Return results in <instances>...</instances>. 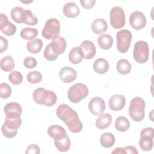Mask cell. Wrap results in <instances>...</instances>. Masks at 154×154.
<instances>
[{"mask_svg":"<svg viewBox=\"0 0 154 154\" xmlns=\"http://www.w3.org/2000/svg\"><path fill=\"white\" fill-rule=\"evenodd\" d=\"M57 117L67 126L69 130L73 133L81 131L83 125L79 119L77 112L65 103L60 104L57 108Z\"/></svg>","mask_w":154,"mask_h":154,"instance_id":"6da1fadb","label":"cell"},{"mask_svg":"<svg viewBox=\"0 0 154 154\" xmlns=\"http://www.w3.org/2000/svg\"><path fill=\"white\" fill-rule=\"evenodd\" d=\"M32 98L37 104L45 105L49 107L55 105L57 99L55 93L43 88H36L32 93Z\"/></svg>","mask_w":154,"mask_h":154,"instance_id":"7a4b0ae2","label":"cell"},{"mask_svg":"<svg viewBox=\"0 0 154 154\" xmlns=\"http://www.w3.org/2000/svg\"><path fill=\"white\" fill-rule=\"evenodd\" d=\"M145 106L144 100L140 97H135L131 100L128 113L134 121L140 122L143 120L145 116Z\"/></svg>","mask_w":154,"mask_h":154,"instance_id":"3957f363","label":"cell"},{"mask_svg":"<svg viewBox=\"0 0 154 154\" xmlns=\"http://www.w3.org/2000/svg\"><path fill=\"white\" fill-rule=\"evenodd\" d=\"M88 94V88L82 83H76L71 86L67 91L69 100L74 103H79Z\"/></svg>","mask_w":154,"mask_h":154,"instance_id":"277c9868","label":"cell"},{"mask_svg":"<svg viewBox=\"0 0 154 154\" xmlns=\"http://www.w3.org/2000/svg\"><path fill=\"white\" fill-rule=\"evenodd\" d=\"M149 46L146 42L139 40L135 43L134 46L133 57L137 63H145L149 60Z\"/></svg>","mask_w":154,"mask_h":154,"instance_id":"5b68a950","label":"cell"},{"mask_svg":"<svg viewBox=\"0 0 154 154\" xmlns=\"http://www.w3.org/2000/svg\"><path fill=\"white\" fill-rule=\"evenodd\" d=\"M60 32V23L55 18L48 19L42 31V36L46 40H53L59 36Z\"/></svg>","mask_w":154,"mask_h":154,"instance_id":"8992f818","label":"cell"},{"mask_svg":"<svg viewBox=\"0 0 154 154\" xmlns=\"http://www.w3.org/2000/svg\"><path fill=\"white\" fill-rule=\"evenodd\" d=\"M22 119H9L5 117V122L2 125L1 131L4 137L8 138L14 137L17 133L18 128L21 126Z\"/></svg>","mask_w":154,"mask_h":154,"instance_id":"52a82bcc","label":"cell"},{"mask_svg":"<svg viewBox=\"0 0 154 154\" xmlns=\"http://www.w3.org/2000/svg\"><path fill=\"white\" fill-rule=\"evenodd\" d=\"M109 22L111 25L116 29L123 28L126 22L124 10L119 6L113 7L109 12Z\"/></svg>","mask_w":154,"mask_h":154,"instance_id":"ba28073f","label":"cell"},{"mask_svg":"<svg viewBox=\"0 0 154 154\" xmlns=\"http://www.w3.org/2000/svg\"><path fill=\"white\" fill-rule=\"evenodd\" d=\"M117 48L121 53L126 52L131 45L132 35L130 31L128 29H122L119 31L116 34Z\"/></svg>","mask_w":154,"mask_h":154,"instance_id":"9c48e42d","label":"cell"},{"mask_svg":"<svg viewBox=\"0 0 154 154\" xmlns=\"http://www.w3.org/2000/svg\"><path fill=\"white\" fill-rule=\"evenodd\" d=\"M140 138L139 146L143 151L150 150L153 146L154 129L153 128H146L141 130L140 132Z\"/></svg>","mask_w":154,"mask_h":154,"instance_id":"30bf717a","label":"cell"},{"mask_svg":"<svg viewBox=\"0 0 154 154\" xmlns=\"http://www.w3.org/2000/svg\"><path fill=\"white\" fill-rule=\"evenodd\" d=\"M147 20L145 15L140 11H133L129 17L130 25L136 30H140L145 27Z\"/></svg>","mask_w":154,"mask_h":154,"instance_id":"8fae6325","label":"cell"},{"mask_svg":"<svg viewBox=\"0 0 154 154\" xmlns=\"http://www.w3.org/2000/svg\"><path fill=\"white\" fill-rule=\"evenodd\" d=\"M90 112L95 116H99L102 114L105 109V103L103 98L94 97L88 103Z\"/></svg>","mask_w":154,"mask_h":154,"instance_id":"7c38bea8","label":"cell"},{"mask_svg":"<svg viewBox=\"0 0 154 154\" xmlns=\"http://www.w3.org/2000/svg\"><path fill=\"white\" fill-rule=\"evenodd\" d=\"M5 117L9 119H18L20 117L22 112L21 105L17 102H11L7 103L4 108Z\"/></svg>","mask_w":154,"mask_h":154,"instance_id":"4fadbf2b","label":"cell"},{"mask_svg":"<svg viewBox=\"0 0 154 154\" xmlns=\"http://www.w3.org/2000/svg\"><path fill=\"white\" fill-rule=\"evenodd\" d=\"M0 29L6 35L11 36L16 32V26L13 23L10 22L6 14H0Z\"/></svg>","mask_w":154,"mask_h":154,"instance_id":"5bb4252c","label":"cell"},{"mask_svg":"<svg viewBox=\"0 0 154 154\" xmlns=\"http://www.w3.org/2000/svg\"><path fill=\"white\" fill-rule=\"evenodd\" d=\"M79 48L82 51L83 57L85 60L93 58L96 53V49L94 43L90 40L83 41L81 43Z\"/></svg>","mask_w":154,"mask_h":154,"instance_id":"9a60e30c","label":"cell"},{"mask_svg":"<svg viewBox=\"0 0 154 154\" xmlns=\"http://www.w3.org/2000/svg\"><path fill=\"white\" fill-rule=\"evenodd\" d=\"M126 103V99L123 95L114 94L111 96L108 100L109 108L112 111H119L123 109Z\"/></svg>","mask_w":154,"mask_h":154,"instance_id":"2e32d148","label":"cell"},{"mask_svg":"<svg viewBox=\"0 0 154 154\" xmlns=\"http://www.w3.org/2000/svg\"><path fill=\"white\" fill-rule=\"evenodd\" d=\"M59 76L64 83H70L75 81L77 77L75 70L70 67L65 66L61 68L59 72Z\"/></svg>","mask_w":154,"mask_h":154,"instance_id":"e0dca14e","label":"cell"},{"mask_svg":"<svg viewBox=\"0 0 154 154\" xmlns=\"http://www.w3.org/2000/svg\"><path fill=\"white\" fill-rule=\"evenodd\" d=\"M63 12L65 16L69 18H74L79 15L80 10L78 5L75 2H69L63 6Z\"/></svg>","mask_w":154,"mask_h":154,"instance_id":"ac0fdd59","label":"cell"},{"mask_svg":"<svg viewBox=\"0 0 154 154\" xmlns=\"http://www.w3.org/2000/svg\"><path fill=\"white\" fill-rule=\"evenodd\" d=\"M47 132L49 136L54 140L61 139L67 135L65 129L62 126L57 125L50 126L48 128Z\"/></svg>","mask_w":154,"mask_h":154,"instance_id":"d6986e66","label":"cell"},{"mask_svg":"<svg viewBox=\"0 0 154 154\" xmlns=\"http://www.w3.org/2000/svg\"><path fill=\"white\" fill-rule=\"evenodd\" d=\"M50 44L55 52L58 55L62 54L65 51L67 46L66 40L61 36H58L53 39Z\"/></svg>","mask_w":154,"mask_h":154,"instance_id":"ffe728a7","label":"cell"},{"mask_svg":"<svg viewBox=\"0 0 154 154\" xmlns=\"http://www.w3.org/2000/svg\"><path fill=\"white\" fill-rule=\"evenodd\" d=\"M91 28L93 32L96 34H100L105 32L108 29L106 21L102 18H98L93 20Z\"/></svg>","mask_w":154,"mask_h":154,"instance_id":"44dd1931","label":"cell"},{"mask_svg":"<svg viewBox=\"0 0 154 154\" xmlns=\"http://www.w3.org/2000/svg\"><path fill=\"white\" fill-rule=\"evenodd\" d=\"M93 67L95 72L99 74H104L109 70V63L106 59L99 58L94 61Z\"/></svg>","mask_w":154,"mask_h":154,"instance_id":"7402d4cb","label":"cell"},{"mask_svg":"<svg viewBox=\"0 0 154 154\" xmlns=\"http://www.w3.org/2000/svg\"><path fill=\"white\" fill-rule=\"evenodd\" d=\"M112 122V116L109 113L102 114L99 116L95 122L96 126L99 129L107 128Z\"/></svg>","mask_w":154,"mask_h":154,"instance_id":"603a6c76","label":"cell"},{"mask_svg":"<svg viewBox=\"0 0 154 154\" xmlns=\"http://www.w3.org/2000/svg\"><path fill=\"white\" fill-rule=\"evenodd\" d=\"M97 43L100 48L104 50L110 49L113 45V38L109 34H102L97 38Z\"/></svg>","mask_w":154,"mask_h":154,"instance_id":"cb8c5ba5","label":"cell"},{"mask_svg":"<svg viewBox=\"0 0 154 154\" xmlns=\"http://www.w3.org/2000/svg\"><path fill=\"white\" fill-rule=\"evenodd\" d=\"M43 46V42L40 38H34L26 43V49L29 53L36 54L40 52Z\"/></svg>","mask_w":154,"mask_h":154,"instance_id":"d4e9b609","label":"cell"},{"mask_svg":"<svg viewBox=\"0 0 154 154\" xmlns=\"http://www.w3.org/2000/svg\"><path fill=\"white\" fill-rule=\"evenodd\" d=\"M83 58V54L79 47H74L69 52V60L72 64H79L82 61Z\"/></svg>","mask_w":154,"mask_h":154,"instance_id":"484cf974","label":"cell"},{"mask_svg":"<svg viewBox=\"0 0 154 154\" xmlns=\"http://www.w3.org/2000/svg\"><path fill=\"white\" fill-rule=\"evenodd\" d=\"M54 143L56 148L61 152L68 151L71 145L70 140L67 135L61 139L54 140Z\"/></svg>","mask_w":154,"mask_h":154,"instance_id":"4316f807","label":"cell"},{"mask_svg":"<svg viewBox=\"0 0 154 154\" xmlns=\"http://www.w3.org/2000/svg\"><path fill=\"white\" fill-rule=\"evenodd\" d=\"M116 69L119 73L122 75H127L130 73L132 66L128 60L120 59L117 63Z\"/></svg>","mask_w":154,"mask_h":154,"instance_id":"83f0119b","label":"cell"},{"mask_svg":"<svg viewBox=\"0 0 154 154\" xmlns=\"http://www.w3.org/2000/svg\"><path fill=\"white\" fill-rule=\"evenodd\" d=\"M115 128L119 132H126L130 126V123L128 119L124 116L118 117L114 123Z\"/></svg>","mask_w":154,"mask_h":154,"instance_id":"f1b7e54d","label":"cell"},{"mask_svg":"<svg viewBox=\"0 0 154 154\" xmlns=\"http://www.w3.org/2000/svg\"><path fill=\"white\" fill-rule=\"evenodd\" d=\"M115 141L114 135L110 132L103 133L100 137V144L105 148L111 147L114 145Z\"/></svg>","mask_w":154,"mask_h":154,"instance_id":"f546056e","label":"cell"},{"mask_svg":"<svg viewBox=\"0 0 154 154\" xmlns=\"http://www.w3.org/2000/svg\"><path fill=\"white\" fill-rule=\"evenodd\" d=\"M10 14L11 19L17 23H23L25 10L22 7L17 6L13 8L11 10Z\"/></svg>","mask_w":154,"mask_h":154,"instance_id":"4dcf8cb0","label":"cell"},{"mask_svg":"<svg viewBox=\"0 0 154 154\" xmlns=\"http://www.w3.org/2000/svg\"><path fill=\"white\" fill-rule=\"evenodd\" d=\"M14 66V61L11 56H5L1 60V69L4 72L11 71Z\"/></svg>","mask_w":154,"mask_h":154,"instance_id":"1f68e13d","label":"cell"},{"mask_svg":"<svg viewBox=\"0 0 154 154\" xmlns=\"http://www.w3.org/2000/svg\"><path fill=\"white\" fill-rule=\"evenodd\" d=\"M38 35V31L36 28L26 27L22 29L20 31V37L25 40H31L34 39Z\"/></svg>","mask_w":154,"mask_h":154,"instance_id":"d6a6232c","label":"cell"},{"mask_svg":"<svg viewBox=\"0 0 154 154\" xmlns=\"http://www.w3.org/2000/svg\"><path fill=\"white\" fill-rule=\"evenodd\" d=\"M37 22V17L32 13L31 11L29 10H25L23 23L28 25H35Z\"/></svg>","mask_w":154,"mask_h":154,"instance_id":"836d02e7","label":"cell"},{"mask_svg":"<svg viewBox=\"0 0 154 154\" xmlns=\"http://www.w3.org/2000/svg\"><path fill=\"white\" fill-rule=\"evenodd\" d=\"M43 55L45 58L47 60L51 61L55 60L59 55L58 54H57L55 52V51L53 49L50 43L47 45L45 47L43 52Z\"/></svg>","mask_w":154,"mask_h":154,"instance_id":"e575fe53","label":"cell"},{"mask_svg":"<svg viewBox=\"0 0 154 154\" xmlns=\"http://www.w3.org/2000/svg\"><path fill=\"white\" fill-rule=\"evenodd\" d=\"M112 153L114 154H124V153H130V154H138V152L136 147L132 146H128L125 147H118L116 148Z\"/></svg>","mask_w":154,"mask_h":154,"instance_id":"d590c367","label":"cell"},{"mask_svg":"<svg viewBox=\"0 0 154 154\" xmlns=\"http://www.w3.org/2000/svg\"><path fill=\"white\" fill-rule=\"evenodd\" d=\"M26 79L27 81L31 84H37L42 81V75L38 71H31L27 74Z\"/></svg>","mask_w":154,"mask_h":154,"instance_id":"8d00e7d4","label":"cell"},{"mask_svg":"<svg viewBox=\"0 0 154 154\" xmlns=\"http://www.w3.org/2000/svg\"><path fill=\"white\" fill-rule=\"evenodd\" d=\"M8 80L14 85H19L23 81V76L20 72L14 70L8 75Z\"/></svg>","mask_w":154,"mask_h":154,"instance_id":"74e56055","label":"cell"},{"mask_svg":"<svg viewBox=\"0 0 154 154\" xmlns=\"http://www.w3.org/2000/svg\"><path fill=\"white\" fill-rule=\"evenodd\" d=\"M11 94V88L7 83H1L0 85V96L2 99L8 98Z\"/></svg>","mask_w":154,"mask_h":154,"instance_id":"f35d334b","label":"cell"},{"mask_svg":"<svg viewBox=\"0 0 154 154\" xmlns=\"http://www.w3.org/2000/svg\"><path fill=\"white\" fill-rule=\"evenodd\" d=\"M24 66L27 69H33L36 67L37 62L36 59L33 57H27L23 60Z\"/></svg>","mask_w":154,"mask_h":154,"instance_id":"ab89813d","label":"cell"},{"mask_svg":"<svg viewBox=\"0 0 154 154\" xmlns=\"http://www.w3.org/2000/svg\"><path fill=\"white\" fill-rule=\"evenodd\" d=\"M40 153V147L35 144H31L29 146H28L25 151L26 154H29V153L38 154Z\"/></svg>","mask_w":154,"mask_h":154,"instance_id":"60d3db41","label":"cell"},{"mask_svg":"<svg viewBox=\"0 0 154 154\" xmlns=\"http://www.w3.org/2000/svg\"><path fill=\"white\" fill-rule=\"evenodd\" d=\"M80 3L84 8L90 9L94 7L96 3V1L95 0H81Z\"/></svg>","mask_w":154,"mask_h":154,"instance_id":"b9f144b4","label":"cell"},{"mask_svg":"<svg viewBox=\"0 0 154 154\" xmlns=\"http://www.w3.org/2000/svg\"><path fill=\"white\" fill-rule=\"evenodd\" d=\"M0 40H1V43H0V52L2 53L4 51H5L7 49L8 42V40L4 38L2 36L0 37Z\"/></svg>","mask_w":154,"mask_h":154,"instance_id":"7bdbcfd3","label":"cell"},{"mask_svg":"<svg viewBox=\"0 0 154 154\" xmlns=\"http://www.w3.org/2000/svg\"><path fill=\"white\" fill-rule=\"evenodd\" d=\"M23 3H25V4H26V3H30V2H32V1H22Z\"/></svg>","mask_w":154,"mask_h":154,"instance_id":"ee69618b","label":"cell"}]
</instances>
